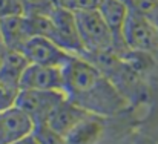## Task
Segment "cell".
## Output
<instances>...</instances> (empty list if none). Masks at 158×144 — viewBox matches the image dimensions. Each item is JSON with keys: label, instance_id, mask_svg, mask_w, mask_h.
<instances>
[{"label": "cell", "instance_id": "obj_1", "mask_svg": "<svg viewBox=\"0 0 158 144\" xmlns=\"http://www.w3.org/2000/svg\"><path fill=\"white\" fill-rule=\"evenodd\" d=\"M75 17L81 45L88 58L92 60L118 52L115 37L97 9L75 12Z\"/></svg>", "mask_w": 158, "mask_h": 144}, {"label": "cell", "instance_id": "obj_2", "mask_svg": "<svg viewBox=\"0 0 158 144\" xmlns=\"http://www.w3.org/2000/svg\"><path fill=\"white\" fill-rule=\"evenodd\" d=\"M77 106L85 109L91 115H97L102 118H109L118 115L126 107V98L120 92V89L110 81V78L105 74V77L86 94L77 97L74 100Z\"/></svg>", "mask_w": 158, "mask_h": 144}, {"label": "cell", "instance_id": "obj_3", "mask_svg": "<svg viewBox=\"0 0 158 144\" xmlns=\"http://www.w3.org/2000/svg\"><path fill=\"white\" fill-rule=\"evenodd\" d=\"M123 43L129 52H157L158 28L146 14L129 6V14L123 28Z\"/></svg>", "mask_w": 158, "mask_h": 144}, {"label": "cell", "instance_id": "obj_4", "mask_svg": "<svg viewBox=\"0 0 158 144\" xmlns=\"http://www.w3.org/2000/svg\"><path fill=\"white\" fill-rule=\"evenodd\" d=\"M49 17H51V25H52L49 39L72 55L86 57L83 45H81L78 26H77L75 12L63 6H55L52 12L49 14Z\"/></svg>", "mask_w": 158, "mask_h": 144}, {"label": "cell", "instance_id": "obj_5", "mask_svg": "<svg viewBox=\"0 0 158 144\" xmlns=\"http://www.w3.org/2000/svg\"><path fill=\"white\" fill-rule=\"evenodd\" d=\"M66 98L61 91H39V89H20L15 106L29 115L34 124L46 123L58 104Z\"/></svg>", "mask_w": 158, "mask_h": 144}, {"label": "cell", "instance_id": "obj_6", "mask_svg": "<svg viewBox=\"0 0 158 144\" xmlns=\"http://www.w3.org/2000/svg\"><path fill=\"white\" fill-rule=\"evenodd\" d=\"M25 57L29 63L34 64H46V66H60L63 68L72 57L68 51L57 45L54 40L43 37V35H34L22 49Z\"/></svg>", "mask_w": 158, "mask_h": 144}, {"label": "cell", "instance_id": "obj_7", "mask_svg": "<svg viewBox=\"0 0 158 144\" xmlns=\"http://www.w3.org/2000/svg\"><path fill=\"white\" fill-rule=\"evenodd\" d=\"M34 121L19 106L0 110V144H12L32 135Z\"/></svg>", "mask_w": 158, "mask_h": 144}, {"label": "cell", "instance_id": "obj_8", "mask_svg": "<svg viewBox=\"0 0 158 144\" xmlns=\"http://www.w3.org/2000/svg\"><path fill=\"white\" fill-rule=\"evenodd\" d=\"M63 68L29 63L26 68L20 89H39V91H63Z\"/></svg>", "mask_w": 158, "mask_h": 144}, {"label": "cell", "instance_id": "obj_9", "mask_svg": "<svg viewBox=\"0 0 158 144\" xmlns=\"http://www.w3.org/2000/svg\"><path fill=\"white\" fill-rule=\"evenodd\" d=\"M3 46L12 51H22L25 45L34 37L31 20L25 14L12 15L0 20Z\"/></svg>", "mask_w": 158, "mask_h": 144}, {"label": "cell", "instance_id": "obj_10", "mask_svg": "<svg viewBox=\"0 0 158 144\" xmlns=\"http://www.w3.org/2000/svg\"><path fill=\"white\" fill-rule=\"evenodd\" d=\"M100 15L103 17L106 25L112 31L118 52L123 51L124 43H123V28L129 14V5L126 0H100V5L97 8Z\"/></svg>", "mask_w": 158, "mask_h": 144}, {"label": "cell", "instance_id": "obj_11", "mask_svg": "<svg viewBox=\"0 0 158 144\" xmlns=\"http://www.w3.org/2000/svg\"><path fill=\"white\" fill-rule=\"evenodd\" d=\"M88 113L85 109L77 106L74 101H71L68 97L58 104V107L51 113L46 124L51 126L55 132H58L61 137H66L81 120H85Z\"/></svg>", "mask_w": 158, "mask_h": 144}, {"label": "cell", "instance_id": "obj_12", "mask_svg": "<svg viewBox=\"0 0 158 144\" xmlns=\"http://www.w3.org/2000/svg\"><path fill=\"white\" fill-rule=\"evenodd\" d=\"M28 66L29 61L22 51L5 49V55L0 64V81L14 89H20L22 77Z\"/></svg>", "mask_w": 158, "mask_h": 144}, {"label": "cell", "instance_id": "obj_13", "mask_svg": "<svg viewBox=\"0 0 158 144\" xmlns=\"http://www.w3.org/2000/svg\"><path fill=\"white\" fill-rule=\"evenodd\" d=\"M105 132V118L88 115L66 137V144H97Z\"/></svg>", "mask_w": 158, "mask_h": 144}, {"label": "cell", "instance_id": "obj_14", "mask_svg": "<svg viewBox=\"0 0 158 144\" xmlns=\"http://www.w3.org/2000/svg\"><path fill=\"white\" fill-rule=\"evenodd\" d=\"M25 15H48L55 8L52 0H19Z\"/></svg>", "mask_w": 158, "mask_h": 144}, {"label": "cell", "instance_id": "obj_15", "mask_svg": "<svg viewBox=\"0 0 158 144\" xmlns=\"http://www.w3.org/2000/svg\"><path fill=\"white\" fill-rule=\"evenodd\" d=\"M32 135L35 137L39 144H66L64 143V137H61L58 132H55L46 123L37 124L34 127Z\"/></svg>", "mask_w": 158, "mask_h": 144}, {"label": "cell", "instance_id": "obj_16", "mask_svg": "<svg viewBox=\"0 0 158 144\" xmlns=\"http://www.w3.org/2000/svg\"><path fill=\"white\" fill-rule=\"evenodd\" d=\"M100 5V0H63V8L72 12H83V11H95Z\"/></svg>", "mask_w": 158, "mask_h": 144}, {"label": "cell", "instance_id": "obj_17", "mask_svg": "<svg viewBox=\"0 0 158 144\" xmlns=\"http://www.w3.org/2000/svg\"><path fill=\"white\" fill-rule=\"evenodd\" d=\"M20 89H14L3 81H0V110L8 109L11 106H15V100L19 95Z\"/></svg>", "mask_w": 158, "mask_h": 144}, {"label": "cell", "instance_id": "obj_18", "mask_svg": "<svg viewBox=\"0 0 158 144\" xmlns=\"http://www.w3.org/2000/svg\"><path fill=\"white\" fill-rule=\"evenodd\" d=\"M23 14L19 0H0V20Z\"/></svg>", "mask_w": 158, "mask_h": 144}, {"label": "cell", "instance_id": "obj_19", "mask_svg": "<svg viewBox=\"0 0 158 144\" xmlns=\"http://www.w3.org/2000/svg\"><path fill=\"white\" fill-rule=\"evenodd\" d=\"M12 144H39V141L35 140L34 135H29V137L22 138V140H19V141H15V143H12Z\"/></svg>", "mask_w": 158, "mask_h": 144}, {"label": "cell", "instance_id": "obj_20", "mask_svg": "<svg viewBox=\"0 0 158 144\" xmlns=\"http://www.w3.org/2000/svg\"><path fill=\"white\" fill-rule=\"evenodd\" d=\"M5 49L6 48H0V64H2V60H3V55H5Z\"/></svg>", "mask_w": 158, "mask_h": 144}, {"label": "cell", "instance_id": "obj_21", "mask_svg": "<svg viewBox=\"0 0 158 144\" xmlns=\"http://www.w3.org/2000/svg\"><path fill=\"white\" fill-rule=\"evenodd\" d=\"M52 2L55 6H61V5H63V0H52Z\"/></svg>", "mask_w": 158, "mask_h": 144}, {"label": "cell", "instance_id": "obj_22", "mask_svg": "<svg viewBox=\"0 0 158 144\" xmlns=\"http://www.w3.org/2000/svg\"><path fill=\"white\" fill-rule=\"evenodd\" d=\"M0 48H5V46H3V37H2V29H0Z\"/></svg>", "mask_w": 158, "mask_h": 144}]
</instances>
